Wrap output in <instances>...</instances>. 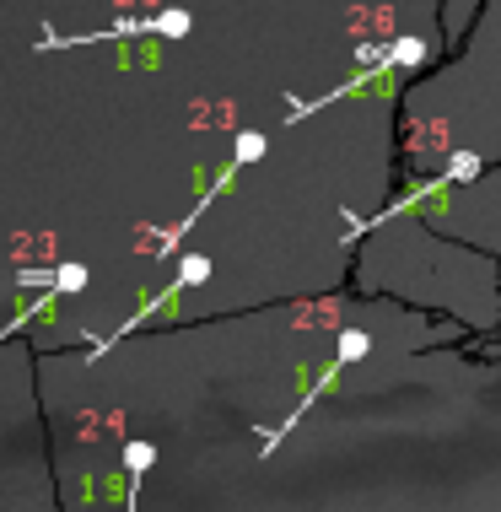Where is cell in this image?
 I'll return each mask as SVG.
<instances>
[{"label": "cell", "mask_w": 501, "mask_h": 512, "mask_svg": "<svg viewBox=\"0 0 501 512\" xmlns=\"http://www.w3.org/2000/svg\"><path fill=\"white\" fill-rule=\"evenodd\" d=\"M27 281H49V286H60V292H76V286L87 281V270H54V275H27Z\"/></svg>", "instance_id": "obj_1"}]
</instances>
